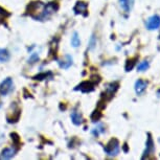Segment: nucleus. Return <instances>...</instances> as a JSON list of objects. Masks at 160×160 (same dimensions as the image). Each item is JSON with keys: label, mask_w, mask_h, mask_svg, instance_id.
I'll return each instance as SVG.
<instances>
[{"label": "nucleus", "mask_w": 160, "mask_h": 160, "mask_svg": "<svg viewBox=\"0 0 160 160\" xmlns=\"http://www.w3.org/2000/svg\"><path fill=\"white\" fill-rule=\"evenodd\" d=\"M119 141L116 138H112L109 142L107 143V146L104 147V151L107 155L109 156H115L119 153Z\"/></svg>", "instance_id": "nucleus-1"}, {"label": "nucleus", "mask_w": 160, "mask_h": 160, "mask_svg": "<svg viewBox=\"0 0 160 160\" xmlns=\"http://www.w3.org/2000/svg\"><path fill=\"white\" fill-rule=\"evenodd\" d=\"M147 29L149 31H155L160 28V16L159 15H153L148 18L147 22H146Z\"/></svg>", "instance_id": "nucleus-2"}, {"label": "nucleus", "mask_w": 160, "mask_h": 160, "mask_svg": "<svg viewBox=\"0 0 160 160\" xmlns=\"http://www.w3.org/2000/svg\"><path fill=\"white\" fill-rule=\"evenodd\" d=\"M13 87H14V83L13 80L11 78H8L0 84V94L1 95H8V93H11L13 91Z\"/></svg>", "instance_id": "nucleus-3"}, {"label": "nucleus", "mask_w": 160, "mask_h": 160, "mask_svg": "<svg viewBox=\"0 0 160 160\" xmlns=\"http://www.w3.org/2000/svg\"><path fill=\"white\" fill-rule=\"evenodd\" d=\"M147 87H148V82L141 80V78H138L136 82H135V85H134L135 93H136L137 95H141L147 90Z\"/></svg>", "instance_id": "nucleus-4"}, {"label": "nucleus", "mask_w": 160, "mask_h": 160, "mask_svg": "<svg viewBox=\"0 0 160 160\" xmlns=\"http://www.w3.org/2000/svg\"><path fill=\"white\" fill-rule=\"evenodd\" d=\"M87 8H88V4L84 1H78L77 4L73 8L74 13L78 15V14H82L84 16H87Z\"/></svg>", "instance_id": "nucleus-5"}, {"label": "nucleus", "mask_w": 160, "mask_h": 160, "mask_svg": "<svg viewBox=\"0 0 160 160\" xmlns=\"http://www.w3.org/2000/svg\"><path fill=\"white\" fill-rule=\"evenodd\" d=\"M148 140H147V148H146V151L143 152V156L141 157V159H146V157H148L149 154H151L152 152H154L155 150V147H154V142H153V139L151 137V134L148 133Z\"/></svg>", "instance_id": "nucleus-6"}, {"label": "nucleus", "mask_w": 160, "mask_h": 160, "mask_svg": "<svg viewBox=\"0 0 160 160\" xmlns=\"http://www.w3.org/2000/svg\"><path fill=\"white\" fill-rule=\"evenodd\" d=\"M94 89V84L91 83L90 81H86V82L81 83L80 85L78 86V88H75V90H81L82 92H91L92 90Z\"/></svg>", "instance_id": "nucleus-7"}, {"label": "nucleus", "mask_w": 160, "mask_h": 160, "mask_svg": "<svg viewBox=\"0 0 160 160\" xmlns=\"http://www.w3.org/2000/svg\"><path fill=\"white\" fill-rule=\"evenodd\" d=\"M16 154V149L14 148H7L2 151L1 155H0V159H11L13 158Z\"/></svg>", "instance_id": "nucleus-8"}, {"label": "nucleus", "mask_w": 160, "mask_h": 160, "mask_svg": "<svg viewBox=\"0 0 160 160\" xmlns=\"http://www.w3.org/2000/svg\"><path fill=\"white\" fill-rule=\"evenodd\" d=\"M70 117H71L72 122H73L75 126H80V125H82L83 122H84L82 114H81L80 112H78V111H73V112L71 113Z\"/></svg>", "instance_id": "nucleus-9"}, {"label": "nucleus", "mask_w": 160, "mask_h": 160, "mask_svg": "<svg viewBox=\"0 0 160 160\" xmlns=\"http://www.w3.org/2000/svg\"><path fill=\"white\" fill-rule=\"evenodd\" d=\"M118 89V83H110L108 84L106 87V94L109 95L110 98H112L114 93L116 92V90Z\"/></svg>", "instance_id": "nucleus-10"}, {"label": "nucleus", "mask_w": 160, "mask_h": 160, "mask_svg": "<svg viewBox=\"0 0 160 160\" xmlns=\"http://www.w3.org/2000/svg\"><path fill=\"white\" fill-rule=\"evenodd\" d=\"M119 4L120 7L126 13H129L132 8V5H133V0H119Z\"/></svg>", "instance_id": "nucleus-11"}, {"label": "nucleus", "mask_w": 160, "mask_h": 160, "mask_svg": "<svg viewBox=\"0 0 160 160\" xmlns=\"http://www.w3.org/2000/svg\"><path fill=\"white\" fill-rule=\"evenodd\" d=\"M59 64H60V66H61V68L68 69L72 65V57L67 55V56L65 57V59L63 60V61L59 62Z\"/></svg>", "instance_id": "nucleus-12"}, {"label": "nucleus", "mask_w": 160, "mask_h": 160, "mask_svg": "<svg viewBox=\"0 0 160 160\" xmlns=\"http://www.w3.org/2000/svg\"><path fill=\"white\" fill-rule=\"evenodd\" d=\"M138 60V58L136 57V58H133V59H130L128 60V61L126 62V66H125V69H126V71L127 72H129V71H131L133 67H134V65H135V63H136V61Z\"/></svg>", "instance_id": "nucleus-13"}, {"label": "nucleus", "mask_w": 160, "mask_h": 160, "mask_svg": "<svg viewBox=\"0 0 160 160\" xmlns=\"http://www.w3.org/2000/svg\"><path fill=\"white\" fill-rule=\"evenodd\" d=\"M10 60V53L7 49L0 48V62H8Z\"/></svg>", "instance_id": "nucleus-14"}, {"label": "nucleus", "mask_w": 160, "mask_h": 160, "mask_svg": "<svg viewBox=\"0 0 160 160\" xmlns=\"http://www.w3.org/2000/svg\"><path fill=\"white\" fill-rule=\"evenodd\" d=\"M150 67V64L148 61H142L140 62L139 64L137 65V71H140V72H143V71H147L148 69Z\"/></svg>", "instance_id": "nucleus-15"}, {"label": "nucleus", "mask_w": 160, "mask_h": 160, "mask_svg": "<svg viewBox=\"0 0 160 160\" xmlns=\"http://www.w3.org/2000/svg\"><path fill=\"white\" fill-rule=\"evenodd\" d=\"M81 44V40H80V37H78V32H73V36L71 37V45L73 47H78Z\"/></svg>", "instance_id": "nucleus-16"}, {"label": "nucleus", "mask_w": 160, "mask_h": 160, "mask_svg": "<svg viewBox=\"0 0 160 160\" xmlns=\"http://www.w3.org/2000/svg\"><path fill=\"white\" fill-rule=\"evenodd\" d=\"M96 45V40H95V36L92 35L91 38H90V41H89V49H93Z\"/></svg>", "instance_id": "nucleus-17"}, {"label": "nucleus", "mask_w": 160, "mask_h": 160, "mask_svg": "<svg viewBox=\"0 0 160 160\" xmlns=\"http://www.w3.org/2000/svg\"><path fill=\"white\" fill-rule=\"evenodd\" d=\"M8 16V14L7 13V11H4L3 8H0V23H1Z\"/></svg>", "instance_id": "nucleus-18"}, {"label": "nucleus", "mask_w": 160, "mask_h": 160, "mask_svg": "<svg viewBox=\"0 0 160 160\" xmlns=\"http://www.w3.org/2000/svg\"><path fill=\"white\" fill-rule=\"evenodd\" d=\"M39 60V56H38V53L37 52H34L32 55L31 56V58L28 59V63H35V62H37Z\"/></svg>", "instance_id": "nucleus-19"}, {"label": "nucleus", "mask_w": 160, "mask_h": 160, "mask_svg": "<svg viewBox=\"0 0 160 160\" xmlns=\"http://www.w3.org/2000/svg\"><path fill=\"white\" fill-rule=\"evenodd\" d=\"M104 132H105V130L102 129V126H99L98 128H95V130H93V134H94L95 136H98L99 133H104Z\"/></svg>", "instance_id": "nucleus-20"}, {"label": "nucleus", "mask_w": 160, "mask_h": 160, "mask_svg": "<svg viewBox=\"0 0 160 160\" xmlns=\"http://www.w3.org/2000/svg\"><path fill=\"white\" fill-rule=\"evenodd\" d=\"M123 149H125V152H128V147H127V143H125V146H123Z\"/></svg>", "instance_id": "nucleus-21"}, {"label": "nucleus", "mask_w": 160, "mask_h": 160, "mask_svg": "<svg viewBox=\"0 0 160 160\" xmlns=\"http://www.w3.org/2000/svg\"><path fill=\"white\" fill-rule=\"evenodd\" d=\"M159 142H160V138H159Z\"/></svg>", "instance_id": "nucleus-22"}]
</instances>
